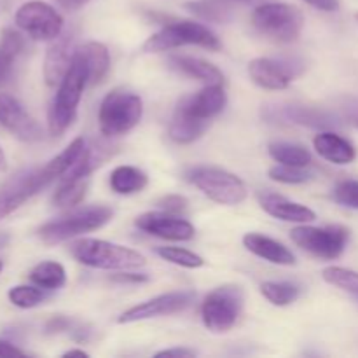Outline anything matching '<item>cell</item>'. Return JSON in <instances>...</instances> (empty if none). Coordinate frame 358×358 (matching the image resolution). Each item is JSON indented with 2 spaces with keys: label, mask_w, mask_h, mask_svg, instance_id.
Returning a JSON list of instances; mask_svg holds the SVG:
<instances>
[{
  "label": "cell",
  "mask_w": 358,
  "mask_h": 358,
  "mask_svg": "<svg viewBox=\"0 0 358 358\" xmlns=\"http://www.w3.org/2000/svg\"><path fill=\"white\" fill-rule=\"evenodd\" d=\"M86 86H90V69H87L86 59L77 48L72 65L59 83L58 93H56L55 100L49 107L48 124L51 135H63L72 126V122L77 117V107H79Z\"/></svg>",
  "instance_id": "1"
},
{
  "label": "cell",
  "mask_w": 358,
  "mask_h": 358,
  "mask_svg": "<svg viewBox=\"0 0 358 358\" xmlns=\"http://www.w3.org/2000/svg\"><path fill=\"white\" fill-rule=\"evenodd\" d=\"M72 255L84 266L94 269H138L145 266V257L136 250L105 240L84 238L72 245Z\"/></svg>",
  "instance_id": "2"
},
{
  "label": "cell",
  "mask_w": 358,
  "mask_h": 358,
  "mask_svg": "<svg viewBox=\"0 0 358 358\" xmlns=\"http://www.w3.org/2000/svg\"><path fill=\"white\" fill-rule=\"evenodd\" d=\"M112 215H114V212L108 206H86V208L76 210V212L69 213L62 219L44 224L42 227H38L37 234L42 243L58 245L62 241L70 240V238L100 229L105 224L110 222Z\"/></svg>",
  "instance_id": "3"
},
{
  "label": "cell",
  "mask_w": 358,
  "mask_h": 358,
  "mask_svg": "<svg viewBox=\"0 0 358 358\" xmlns=\"http://www.w3.org/2000/svg\"><path fill=\"white\" fill-rule=\"evenodd\" d=\"M252 24L266 37L289 44L299 38L304 27V16L297 7L289 3L269 2L255 7Z\"/></svg>",
  "instance_id": "4"
},
{
  "label": "cell",
  "mask_w": 358,
  "mask_h": 358,
  "mask_svg": "<svg viewBox=\"0 0 358 358\" xmlns=\"http://www.w3.org/2000/svg\"><path fill=\"white\" fill-rule=\"evenodd\" d=\"M143 114L142 98L131 91L115 90L103 98L98 112L100 131L105 136L128 133L140 122Z\"/></svg>",
  "instance_id": "5"
},
{
  "label": "cell",
  "mask_w": 358,
  "mask_h": 358,
  "mask_svg": "<svg viewBox=\"0 0 358 358\" xmlns=\"http://www.w3.org/2000/svg\"><path fill=\"white\" fill-rule=\"evenodd\" d=\"M182 45H201L208 51H219L220 41L208 27L196 21H177L149 37L143 44L145 52H161Z\"/></svg>",
  "instance_id": "6"
},
{
  "label": "cell",
  "mask_w": 358,
  "mask_h": 358,
  "mask_svg": "<svg viewBox=\"0 0 358 358\" xmlns=\"http://www.w3.org/2000/svg\"><path fill=\"white\" fill-rule=\"evenodd\" d=\"M187 178L205 196L219 205H240L247 199L248 189L240 177L215 166H196L187 171Z\"/></svg>",
  "instance_id": "7"
},
{
  "label": "cell",
  "mask_w": 358,
  "mask_h": 358,
  "mask_svg": "<svg viewBox=\"0 0 358 358\" xmlns=\"http://www.w3.org/2000/svg\"><path fill=\"white\" fill-rule=\"evenodd\" d=\"M241 310H243V290L238 285L219 287L203 301V324L213 334H224L236 325Z\"/></svg>",
  "instance_id": "8"
},
{
  "label": "cell",
  "mask_w": 358,
  "mask_h": 358,
  "mask_svg": "<svg viewBox=\"0 0 358 358\" xmlns=\"http://www.w3.org/2000/svg\"><path fill=\"white\" fill-rule=\"evenodd\" d=\"M290 238L297 247L306 250L308 254L318 259L334 261L341 257L348 245L350 229H346L345 226H299L290 231Z\"/></svg>",
  "instance_id": "9"
},
{
  "label": "cell",
  "mask_w": 358,
  "mask_h": 358,
  "mask_svg": "<svg viewBox=\"0 0 358 358\" xmlns=\"http://www.w3.org/2000/svg\"><path fill=\"white\" fill-rule=\"evenodd\" d=\"M14 23L35 41H55L63 31L58 10L41 0L23 3L14 14Z\"/></svg>",
  "instance_id": "10"
},
{
  "label": "cell",
  "mask_w": 358,
  "mask_h": 358,
  "mask_svg": "<svg viewBox=\"0 0 358 358\" xmlns=\"http://www.w3.org/2000/svg\"><path fill=\"white\" fill-rule=\"evenodd\" d=\"M51 182V175L45 168H34V170H23L14 175L2 189H0V220L6 219L13 212H16L21 205L34 198L37 192L48 187Z\"/></svg>",
  "instance_id": "11"
},
{
  "label": "cell",
  "mask_w": 358,
  "mask_h": 358,
  "mask_svg": "<svg viewBox=\"0 0 358 358\" xmlns=\"http://www.w3.org/2000/svg\"><path fill=\"white\" fill-rule=\"evenodd\" d=\"M262 117L269 122H283V124H299L313 129H332L341 126L338 115L324 108L306 107L296 103H275L262 108Z\"/></svg>",
  "instance_id": "12"
},
{
  "label": "cell",
  "mask_w": 358,
  "mask_h": 358,
  "mask_svg": "<svg viewBox=\"0 0 358 358\" xmlns=\"http://www.w3.org/2000/svg\"><path fill=\"white\" fill-rule=\"evenodd\" d=\"M196 299V294L192 290H180V292H168L163 296H157L154 299L140 303L136 306L129 308L119 317V324H135V322L150 320L157 317H168V315L180 313L187 310Z\"/></svg>",
  "instance_id": "13"
},
{
  "label": "cell",
  "mask_w": 358,
  "mask_h": 358,
  "mask_svg": "<svg viewBox=\"0 0 358 358\" xmlns=\"http://www.w3.org/2000/svg\"><path fill=\"white\" fill-rule=\"evenodd\" d=\"M0 124L21 142L35 143L42 140V128L27 108L10 94H0Z\"/></svg>",
  "instance_id": "14"
},
{
  "label": "cell",
  "mask_w": 358,
  "mask_h": 358,
  "mask_svg": "<svg viewBox=\"0 0 358 358\" xmlns=\"http://www.w3.org/2000/svg\"><path fill=\"white\" fill-rule=\"evenodd\" d=\"M135 224L138 229L168 241H189L196 234L191 222L168 212H147L140 215Z\"/></svg>",
  "instance_id": "15"
},
{
  "label": "cell",
  "mask_w": 358,
  "mask_h": 358,
  "mask_svg": "<svg viewBox=\"0 0 358 358\" xmlns=\"http://www.w3.org/2000/svg\"><path fill=\"white\" fill-rule=\"evenodd\" d=\"M76 52V35L72 31H62L52 41L44 58V79L48 86H59L66 70L72 65Z\"/></svg>",
  "instance_id": "16"
},
{
  "label": "cell",
  "mask_w": 358,
  "mask_h": 358,
  "mask_svg": "<svg viewBox=\"0 0 358 358\" xmlns=\"http://www.w3.org/2000/svg\"><path fill=\"white\" fill-rule=\"evenodd\" d=\"M290 62L271 58H255L248 63V73L250 79L262 90L280 91L289 87L297 72H294V66Z\"/></svg>",
  "instance_id": "17"
},
{
  "label": "cell",
  "mask_w": 358,
  "mask_h": 358,
  "mask_svg": "<svg viewBox=\"0 0 358 358\" xmlns=\"http://www.w3.org/2000/svg\"><path fill=\"white\" fill-rule=\"evenodd\" d=\"M259 203L266 213H269L275 219L283 220V222L306 224L317 219V213L311 208L301 205V203L290 201L285 196L276 194V192H262V194H259Z\"/></svg>",
  "instance_id": "18"
},
{
  "label": "cell",
  "mask_w": 358,
  "mask_h": 358,
  "mask_svg": "<svg viewBox=\"0 0 358 358\" xmlns=\"http://www.w3.org/2000/svg\"><path fill=\"white\" fill-rule=\"evenodd\" d=\"M189 114L201 121H210L224 110L227 103V94L222 84H206L199 93L180 100Z\"/></svg>",
  "instance_id": "19"
},
{
  "label": "cell",
  "mask_w": 358,
  "mask_h": 358,
  "mask_svg": "<svg viewBox=\"0 0 358 358\" xmlns=\"http://www.w3.org/2000/svg\"><path fill=\"white\" fill-rule=\"evenodd\" d=\"M313 145L318 156L324 157L329 163L350 164L357 157V150L353 143L343 138L338 133L331 131V129H324V131L318 133L313 138Z\"/></svg>",
  "instance_id": "20"
},
{
  "label": "cell",
  "mask_w": 358,
  "mask_h": 358,
  "mask_svg": "<svg viewBox=\"0 0 358 358\" xmlns=\"http://www.w3.org/2000/svg\"><path fill=\"white\" fill-rule=\"evenodd\" d=\"M243 245L247 250L257 257L264 259V261L271 262V264L278 266H294L296 264V257L292 252L280 241L273 240V238L264 236L259 233H248L243 236Z\"/></svg>",
  "instance_id": "21"
},
{
  "label": "cell",
  "mask_w": 358,
  "mask_h": 358,
  "mask_svg": "<svg viewBox=\"0 0 358 358\" xmlns=\"http://www.w3.org/2000/svg\"><path fill=\"white\" fill-rule=\"evenodd\" d=\"M206 128H208V121H201V119L189 114L187 108L180 101L175 108L168 133L175 143L185 145V143H192L194 140H198L206 131Z\"/></svg>",
  "instance_id": "22"
},
{
  "label": "cell",
  "mask_w": 358,
  "mask_h": 358,
  "mask_svg": "<svg viewBox=\"0 0 358 358\" xmlns=\"http://www.w3.org/2000/svg\"><path fill=\"white\" fill-rule=\"evenodd\" d=\"M168 63L177 72L201 80L205 84H224V73L206 59L194 58V56H171Z\"/></svg>",
  "instance_id": "23"
},
{
  "label": "cell",
  "mask_w": 358,
  "mask_h": 358,
  "mask_svg": "<svg viewBox=\"0 0 358 358\" xmlns=\"http://www.w3.org/2000/svg\"><path fill=\"white\" fill-rule=\"evenodd\" d=\"M79 52L84 56L90 69V84H98L105 79L110 70V55L101 42H86L80 45Z\"/></svg>",
  "instance_id": "24"
},
{
  "label": "cell",
  "mask_w": 358,
  "mask_h": 358,
  "mask_svg": "<svg viewBox=\"0 0 358 358\" xmlns=\"http://www.w3.org/2000/svg\"><path fill=\"white\" fill-rule=\"evenodd\" d=\"M149 178L135 166H117L110 173V187L115 194H135L145 189Z\"/></svg>",
  "instance_id": "25"
},
{
  "label": "cell",
  "mask_w": 358,
  "mask_h": 358,
  "mask_svg": "<svg viewBox=\"0 0 358 358\" xmlns=\"http://www.w3.org/2000/svg\"><path fill=\"white\" fill-rule=\"evenodd\" d=\"M269 156L280 164H287V166H299L306 168L313 163L310 150L304 149L303 145L290 142H273L269 143Z\"/></svg>",
  "instance_id": "26"
},
{
  "label": "cell",
  "mask_w": 358,
  "mask_h": 358,
  "mask_svg": "<svg viewBox=\"0 0 358 358\" xmlns=\"http://www.w3.org/2000/svg\"><path fill=\"white\" fill-rule=\"evenodd\" d=\"M30 280L44 290H58L66 283V271L59 262L45 261L31 269Z\"/></svg>",
  "instance_id": "27"
},
{
  "label": "cell",
  "mask_w": 358,
  "mask_h": 358,
  "mask_svg": "<svg viewBox=\"0 0 358 358\" xmlns=\"http://www.w3.org/2000/svg\"><path fill=\"white\" fill-rule=\"evenodd\" d=\"M24 41L20 31L6 28L0 38V83L10 73L16 56L23 51Z\"/></svg>",
  "instance_id": "28"
},
{
  "label": "cell",
  "mask_w": 358,
  "mask_h": 358,
  "mask_svg": "<svg viewBox=\"0 0 358 358\" xmlns=\"http://www.w3.org/2000/svg\"><path fill=\"white\" fill-rule=\"evenodd\" d=\"M90 185V178H69L65 177L63 184L52 196V203L58 208H69V206L79 205L84 199Z\"/></svg>",
  "instance_id": "29"
},
{
  "label": "cell",
  "mask_w": 358,
  "mask_h": 358,
  "mask_svg": "<svg viewBox=\"0 0 358 358\" xmlns=\"http://www.w3.org/2000/svg\"><path fill=\"white\" fill-rule=\"evenodd\" d=\"M185 7L194 16L205 21H212V23H227L233 17L231 7L227 3L219 2V0H198V2L185 3Z\"/></svg>",
  "instance_id": "30"
},
{
  "label": "cell",
  "mask_w": 358,
  "mask_h": 358,
  "mask_svg": "<svg viewBox=\"0 0 358 358\" xmlns=\"http://www.w3.org/2000/svg\"><path fill=\"white\" fill-rule=\"evenodd\" d=\"M261 294L275 306H289L296 303L301 289L290 282H264L261 285Z\"/></svg>",
  "instance_id": "31"
},
{
  "label": "cell",
  "mask_w": 358,
  "mask_h": 358,
  "mask_svg": "<svg viewBox=\"0 0 358 358\" xmlns=\"http://www.w3.org/2000/svg\"><path fill=\"white\" fill-rule=\"evenodd\" d=\"M322 276L327 283L338 287L343 292L350 294L353 299L358 301V273L353 269L341 268V266H331L322 271Z\"/></svg>",
  "instance_id": "32"
},
{
  "label": "cell",
  "mask_w": 358,
  "mask_h": 358,
  "mask_svg": "<svg viewBox=\"0 0 358 358\" xmlns=\"http://www.w3.org/2000/svg\"><path fill=\"white\" fill-rule=\"evenodd\" d=\"M156 254L159 255L163 261L171 262L175 266H180V268L187 269H198L201 266H205V259L201 255L194 254L191 250H185V248L178 247H159L156 250Z\"/></svg>",
  "instance_id": "33"
},
{
  "label": "cell",
  "mask_w": 358,
  "mask_h": 358,
  "mask_svg": "<svg viewBox=\"0 0 358 358\" xmlns=\"http://www.w3.org/2000/svg\"><path fill=\"white\" fill-rule=\"evenodd\" d=\"M9 301L16 308L30 310V308L38 306V304H42V301H45V292L44 289L37 285H16L9 290Z\"/></svg>",
  "instance_id": "34"
},
{
  "label": "cell",
  "mask_w": 358,
  "mask_h": 358,
  "mask_svg": "<svg viewBox=\"0 0 358 358\" xmlns=\"http://www.w3.org/2000/svg\"><path fill=\"white\" fill-rule=\"evenodd\" d=\"M313 175L306 170V168L299 166H287V164H278V166H273L269 170V178L280 184H304V182L311 180Z\"/></svg>",
  "instance_id": "35"
},
{
  "label": "cell",
  "mask_w": 358,
  "mask_h": 358,
  "mask_svg": "<svg viewBox=\"0 0 358 358\" xmlns=\"http://www.w3.org/2000/svg\"><path fill=\"white\" fill-rule=\"evenodd\" d=\"M332 198L346 208L358 210V180H343L334 187Z\"/></svg>",
  "instance_id": "36"
},
{
  "label": "cell",
  "mask_w": 358,
  "mask_h": 358,
  "mask_svg": "<svg viewBox=\"0 0 358 358\" xmlns=\"http://www.w3.org/2000/svg\"><path fill=\"white\" fill-rule=\"evenodd\" d=\"M157 205H159V208L163 210V212L175 213V215H178V213L185 212V208H187V199H185L184 196L171 194V196H166V198L161 199Z\"/></svg>",
  "instance_id": "37"
},
{
  "label": "cell",
  "mask_w": 358,
  "mask_h": 358,
  "mask_svg": "<svg viewBox=\"0 0 358 358\" xmlns=\"http://www.w3.org/2000/svg\"><path fill=\"white\" fill-rule=\"evenodd\" d=\"M112 280L117 283H143L149 280V276L143 273H117L112 276Z\"/></svg>",
  "instance_id": "38"
},
{
  "label": "cell",
  "mask_w": 358,
  "mask_h": 358,
  "mask_svg": "<svg viewBox=\"0 0 358 358\" xmlns=\"http://www.w3.org/2000/svg\"><path fill=\"white\" fill-rule=\"evenodd\" d=\"M345 115L352 124H355L358 128V100L357 98H348L345 101Z\"/></svg>",
  "instance_id": "39"
},
{
  "label": "cell",
  "mask_w": 358,
  "mask_h": 358,
  "mask_svg": "<svg viewBox=\"0 0 358 358\" xmlns=\"http://www.w3.org/2000/svg\"><path fill=\"white\" fill-rule=\"evenodd\" d=\"M27 352L17 346H14L13 343L6 341V339H0V357H24Z\"/></svg>",
  "instance_id": "40"
},
{
  "label": "cell",
  "mask_w": 358,
  "mask_h": 358,
  "mask_svg": "<svg viewBox=\"0 0 358 358\" xmlns=\"http://www.w3.org/2000/svg\"><path fill=\"white\" fill-rule=\"evenodd\" d=\"M304 2L325 13H334L339 9V0H304Z\"/></svg>",
  "instance_id": "41"
},
{
  "label": "cell",
  "mask_w": 358,
  "mask_h": 358,
  "mask_svg": "<svg viewBox=\"0 0 358 358\" xmlns=\"http://www.w3.org/2000/svg\"><path fill=\"white\" fill-rule=\"evenodd\" d=\"M156 357H184V358H191L196 357L194 350L189 348H170V350H163V352H157Z\"/></svg>",
  "instance_id": "42"
},
{
  "label": "cell",
  "mask_w": 358,
  "mask_h": 358,
  "mask_svg": "<svg viewBox=\"0 0 358 358\" xmlns=\"http://www.w3.org/2000/svg\"><path fill=\"white\" fill-rule=\"evenodd\" d=\"M70 329V320H66L65 317H56L49 322L48 325V332H63V331H69Z\"/></svg>",
  "instance_id": "43"
},
{
  "label": "cell",
  "mask_w": 358,
  "mask_h": 358,
  "mask_svg": "<svg viewBox=\"0 0 358 358\" xmlns=\"http://www.w3.org/2000/svg\"><path fill=\"white\" fill-rule=\"evenodd\" d=\"M56 2L59 3V6L63 7V9L66 10H77L80 9L83 6H86L90 0H56Z\"/></svg>",
  "instance_id": "44"
},
{
  "label": "cell",
  "mask_w": 358,
  "mask_h": 358,
  "mask_svg": "<svg viewBox=\"0 0 358 358\" xmlns=\"http://www.w3.org/2000/svg\"><path fill=\"white\" fill-rule=\"evenodd\" d=\"M63 357H90V353L83 352V350H69L63 353Z\"/></svg>",
  "instance_id": "45"
},
{
  "label": "cell",
  "mask_w": 358,
  "mask_h": 358,
  "mask_svg": "<svg viewBox=\"0 0 358 358\" xmlns=\"http://www.w3.org/2000/svg\"><path fill=\"white\" fill-rule=\"evenodd\" d=\"M6 168H7V159H6V156H3L2 149H0V173H2V171H6Z\"/></svg>",
  "instance_id": "46"
},
{
  "label": "cell",
  "mask_w": 358,
  "mask_h": 358,
  "mask_svg": "<svg viewBox=\"0 0 358 358\" xmlns=\"http://www.w3.org/2000/svg\"><path fill=\"white\" fill-rule=\"evenodd\" d=\"M2 269H3V264H2V261H0V273H2Z\"/></svg>",
  "instance_id": "47"
},
{
  "label": "cell",
  "mask_w": 358,
  "mask_h": 358,
  "mask_svg": "<svg viewBox=\"0 0 358 358\" xmlns=\"http://www.w3.org/2000/svg\"><path fill=\"white\" fill-rule=\"evenodd\" d=\"M355 20H357V21H358V13H357V14H355Z\"/></svg>",
  "instance_id": "48"
}]
</instances>
